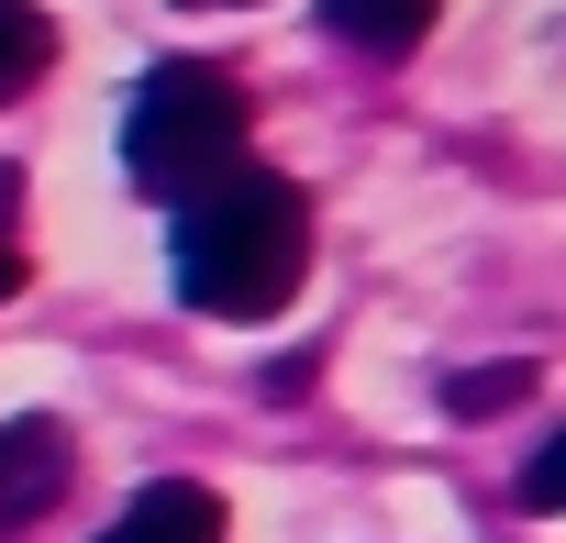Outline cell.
<instances>
[{"label": "cell", "mask_w": 566, "mask_h": 543, "mask_svg": "<svg viewBox=\"0 0 566 543\" xmlns=\"http://www.w3.org/2000/svg\"><path fill=\"white\" fill-rule=\"evenodd\" d=\"M45 67H56V23L34 12V0H0V111H12Z\"/></svg>", "instance_id": "8992f818"}, {"label": "cell", "mask_w": 566, "mask_h": 543, "mask_svg": "<svg viewBox=\"0 0 566 543\" xmlns=\"http://www.w3.org/2000/svg\"><path fill=\"white\" fill-rule=\"evenodd\" d=\"M312 266V200L266 167H233L222 189L178 200V233H167V278L189 311L211 322H266L277 300L301 289Z\"/></svg>", "instance_id": "6da1fadb"}, {"label": "cell", "mask_w": 566, "mask_h": 543, "mask_svg": "<svg viewBox=\"0 0 566 543\" xmlns=\"http://www.w3.org/2000/svg\"><path fill=\"white\" fill-rule=\"evenodd\" d=\"M67 488H78V444H67V422H45V411L0 422V543L34 532Z\"/></svg>", "instance_id": "3957f363"}, {"label": "cell", "mask_w": 566, "mask_h": 543, "mask_svg": "<svg viewBox=\"0 0 566 543\" xmlns=\"http://www.w3.org/2000/svg\"><path fill=\"white\" fill-rule=\"evenodd\" d=\"M244 145H255V100L222 67H200V56H167L134 89V111H123V178L145 200H167V211L200 200V189H222L244 167Z\"/></svg>", "instance_id": "7a4b0ae2"}, {"label": "cell", "mask_w": 566, "mask_h": 543, "mask_svg": "<svg viewBox=\"0 0 566 543\" xmlns=\"http://www.w3.org/2000/svg\"><path fill=\"white\" fill-rule=\"evenodd\" d=\"M12 289H23V255H12V244H0V300H12Z\"/></svg>", "instance_id": "30bf717a"}, {"label": "cell", "mask_w": 566, "mask_h": 543, "mask_svg": "<svg viewBox=\"0 0 566 543\" xmlns=\"http://www.w3.org/2000/svg\"><path fill=\"white\" fill-rule=\"evenodd\" d=\"M12 211H23V178H12V167H0V244H12Z\"/></svg>", "instance_id": "9c48e42d"}, {"label": "cell", "mask_w": 566, "mask_h": 543, "mask_svg": "<svg viewBox=\"0 0 566 543\" xmlns=\"http://www.w3.org/2000/svg\"><path fill=\"white\" fill-rule=\"evenodd\" d=\"M511 499H522V510H555V499H566V433H544V444L522 455V477H511Z\"/></svg>", "instance_id": "ba28073f"}, {"label": "cell", "mask_w": 566, "mask_h": 543, "mask_svg": "<svg viewBox=\"0 0 566 543\" xmlns=\"http://www.w3.org/2000/svg\"><path fill=\"white\" fill-rule=\"evenodd\" d=\"M101 543H222V499H211L200 477H156V488L123 499V521H112Z\"/></svg>", "instance_id": "277c9868"}, {"label": "cell", "mask_w": 566, "mask_h": 543, "mask_svg": "<svg viewBox=\"0 0 566 543\" xmlns=\"http://www.w3.org/2000/svg\"><path fill=\"white\" fill-rule=\"evenodd\" d=\"M433 23H444V0H323V34L356 56H411Z\"/></svg>", "instance_id": "5b68a950"}, {"label": "cell", "mask_w": 566, "mask_h": 543, "mask_svg": "<svg viewBox=\"0 0 566 543\" xmlns=\"http://www.w3.org/2000/svg\"><path fill=\"white\" fill-rule=\"evenodd\" d=\"M533 388H544V366H522V355H511V366H455V377H444V411H455V422H500V411H522Z\"/></svg>", "instance_id": "52a82bcc"}]
</instances>
